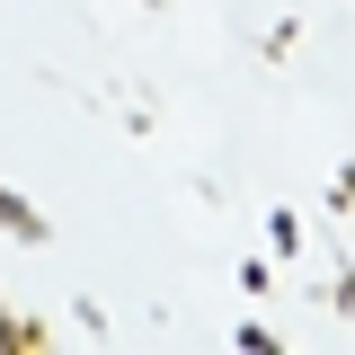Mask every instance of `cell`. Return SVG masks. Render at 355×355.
Returning <instances> with one entry per match:
<instances>
[{
    "instance_id": "6da1fadb",
    "label": "cell",
    "mask_w": 355,
    "mask_h": 355,
    "mask_svg": "<svg viewBox=\"0 0 355 355\" xmlns=\"http://www.w3.org/2000/svg\"><path fill=\"white\" fill-rule=\"evenodd\" d=\"M0 231H9V240H27V249H44V240H53V222H44L27 196H9V187H0Z\"/></svg>"
},
{
    "instance_id": "7a4b0ae2",
    "label": "cell",
    "mask_w": 355,
    "mask_h": 355,
    "mask_svg": "<svg viewBox=\"0 0 355 355\" xmlns=\"http://www.w3.org/2000/svg\"><path fill=\"white\" fill-rule=\"evenodd\" d=\"M0 347H9V355L44 347V320H27V311H0Z\"/></svg>"
},
{
    "instance_id": "3957f363",
    "label": "cell",
    "mask_w": 355,
    "mask_h": 355,
    "mask_svg": "<svg viewBox=\"0 0 355 355\" xmlns=\"http://www.w3.org/2000/svg\"><path fill=\"white\" fill-rule=\"evenodd\" d=\"M266 249H275V258H302V222H293V214H266Z\"/></svg>"
},
{
    "instance_id": "277c9868",
    "label": "cell",
    "mask_w": 355,
    "mask_h": 355,
    "mask_svg": "<svg viewBox=\"0 0 355 355\" xmlns=\"http://www.w3.org/2000/svg\"><path fill=\"white\" fill-rule=\"evenodd\" d=\"M329 214H355V169H338V178H329Z\"/></svg>"
}]
</instances>
